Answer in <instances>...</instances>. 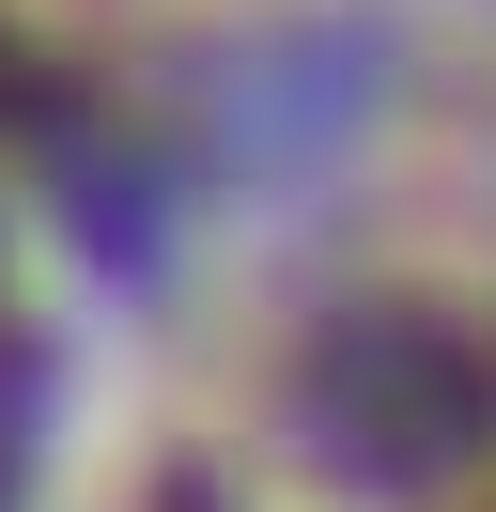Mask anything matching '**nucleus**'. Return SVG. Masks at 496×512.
Wrapping results in <instances>:
<instances>
[{"mask_svg": "<svg viewBox=\"0 0 496 512\" xmlns=\"http://www.w3.org/2000/svg\"><path fill=\"white\" fill-rule=\"evenodd\" d=\"M295 404H310V435H326V466L434 481V466H465V450L496 435V357L465 342L450 311H357V326H326V357L295 373Z\"/></svg>", "mask_w": 496, "mask_h": 512, "instance_id": "1", "label": "nucleus"}]
</instances>
